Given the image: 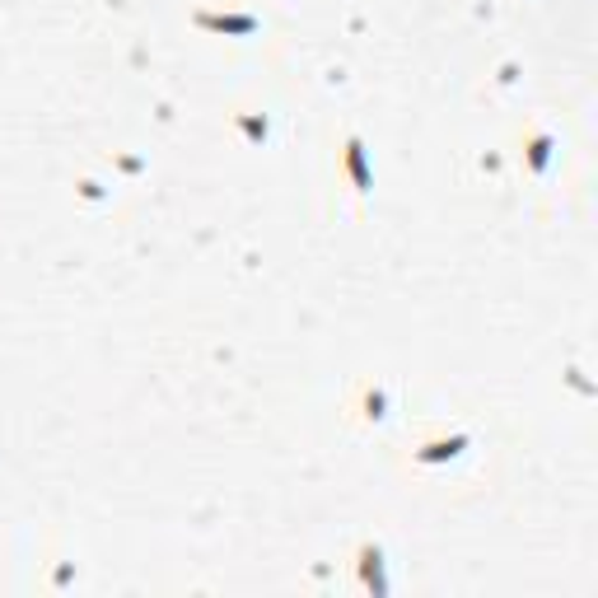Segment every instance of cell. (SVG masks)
<instances>
[{"mask_svg":"<svg viewBox=\"0 0 598 598\" xmlns=\"http://www.w3.org/2000/svg\"><path fill=\"white\" fill-rule=\"evenodd\" d=\"M346 412L356 416L360 426H379V421L388 416V388H384V384H370V379H365V384L356 388V398L346 402Z\"/></svg>","mask_w":598,"mask_h":598,"instance_id":"7a4b0ae2","label":"cell"},{"mask_svg":"<svg viewBox=\"0 0 598 598\" xmlns=\"http://www.w3.org/2000/svg\"><path fill=\"white\" fill-rule=\"evenodd\" d=\"M234 127H243V136H248V141H267V136H271V122H267V117L234 113Z\"/></svg>","mask_w":598,"mask_h":598,"instance_id":"5b68a950","label":"cell"},{"mask_svg":"<svg viewBox=\"0 0 598 598\" xmlns=\"http://www.w3.org/2000/svg\"><path fill=\"white\" fill-rule=\"evenodd\" d=\"M360 575H365V589H384V552H379V547H370V542H365V547H360Z\"/></svg>","mask_w":598,"mask_h":598,"instance_id":"277c9868","label":"cell"},{"mask_svg":"<svg viewBox=\"0 0 598 598\" xmlns=\"http://www.w3.org/2000/svg\"><path fill=\"white\" fill-rule=\"evenodd\" d=\"M468 449V435H430L412 449V463H449Z\"/></svg>","mask_w":598,"mask_h":598,"instance_id":"3957f363","label":"cell"},{"mask_svg":"<svg viewBox=\"0 0 598 598\" xmlns=\"http://www.w3.org/2000/svg\"><path fill=\"white\" fill-rule=\"evenodd\" d=\"M342 178L351 187V197L365 201L374 187V173H370V159H365V141H360L356 131H346L342 136Z\"/></svg>","mask_w":598,"mask_h":598,"instance_id":"6da1fadb","label":"cell"}]
</instances>
